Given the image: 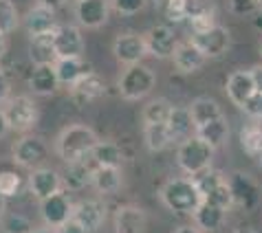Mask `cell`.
I'll list each match as a JSON object with an SVG mask.
<instances>
[{
    "instance_id": "1",
    "label": "cell",
    "mask_w": 262,
    "mask_h": 233,
    "mask_svg": "<svg viewBox=\"0 0 262 233\" xmlns=\"http://www.w3.org/2000/svg\"><path fill=\"white\" fill-rule=\"evenodd\" d=\"M97 134L95 130H91L89 126H82V123H73V126L64 128L60 136L55 141V152L57 156L62 158L64 163H77L82 158L91 156L93 148L97 145Z\"/></svg>"
},
{
    "instance_id": "2",
    "label": "cell",
    "mask_w": 262,
    "mask_h": 233,
    "mask_svg": "<svg viewBox=\"0 0 262 233\" xmlns=\"http://www.w3.org/2000/svg\"><path fill=\"white\" fill-rule=\"evenodd\" d=\"M161 200L163 205L179 216H192L196 207L203 202L199 187L192 180V176H179L170 178L161 187Z\"/></svg>"
},
{
    "instance_id": "3",
    "label": "cell",
    "mask_w": 262,
    "mask_h": 233,
    "mask_svg": "<svg viewBox=\"0 0 262 233\" xmlns=\"http://www.w3.org/2000/svg\"><path fill=\"white\" fill-rule=\"evenodd\" d=\"M214 158V148L209 143H205L201 136H190L183 143H179L177 152V163L187 176H196L203 170H207L212 165Z\"/></svg>"
},
{
    "instance_id": "4",
    "label": "cell",
    "mask_w": 262,
    "mask_h": 233,
    "mask_svg": "<svg viewBox=\"0 0 262 233\" xmlns=\"http://www.w3.org/2000/svg\"><path fill=\"white\" fill-rule=\"evenodd\" d=\"M155 82H157V75L148 66H143V64H130V66L121 71L117 88L123 99L137 101V99L148 97L152 88H155Z\"/></svg>"
},
{
    "instance_id": "5",
    "label": "cell",
    "mask_w": 262,
    "mask_h": 233,
    "mask_svg": "<svg viewBox=\"0 0 262 233\" xmlns=\"http://www.w3.org/2000/svg\"><path fill=\"white\" fill-rule=\"evenodd\" d=\"M3 110V116H5V123H7V130H16V132H27L31 130L35 123H38V116H40V110L35 106V101L31 97H9L0 106Z\"/></svg>"
},
{
    "instance_id": "6",
    "label": "cell",
    "mask_w": 262,
    "mask_h": 233,
    "mask_svg": "<svg viewBox=\"0 0 262 233\" xmlns=\"http://www.w3.org/2000/svg\"><path fill=\"white\" fill-rule=\"evenodd\" d=\"M192 180L196 183V187H199V194H201V198L205 202H212V205H218L223 209L234 207V205H231L227 178H225L221 172L207 167V170H203L201 174L192 176Z\"/></svg>"
},
{
    "instance_id": "7",
    "label": "cell",
    "mask_w": 262,
    "mask_h": 233,
    "mask_svg": "<svg viewBox=\"0 0 262 233\" xmlns=\"http://www.w3.org/2000/svg\"><path fill=\"white\" fill-rule=\"evenodd\" d=\"M190 42L207 57H221L227 53V49L231 46V33L221 25H212L201 31H192Z\"/></svg>"
},
{
    "instance_id": "8",
    "label": "cell",
    "mask_w": 262,
    "mask_h": 233,
    "mask_svg": "<svg viewBox=\"0 0 262 233\" xmlns=\"http://www.w3.org/2000/svg\"><path fill=\"white\" fill-rule=\"evenodd\" d=\"M231 205H236L245 211H253L260 205V187L249 174L245 172H234L227 178Z\"/></svg>"
},
{
    "instance_id": "9",
    "label": "cell",
    "mask_w": 262,
    "mask_h": 233,
    "mask_svg": "<svg viewBox=\"0 0 262 233\" xmlns=\"http://www.w3.org/2000/svg\"><path fill=\"white\" fill-rule=\"evenodd\" d=\"M47 156H49V148L40 136L25 134L13 143V161L20 167H29V170L42 167V163L47 161Z\"/></svg>"
},
{
    "instance_id": "10",
    "label": "cell",
    "mask_w": 262,
    "mask_h": 233,
    "mask_svg": "<svg viewBox=\"0 0 262 233\" xmlns=\"http://www.w3.org/2000/svg\"><path fill=\"white\" fill-rule=\"evenodd\" d=\"M71 214H73V202L64 189L55 192L53 196H49L45 200H40V216L47 227L51 229H60L64 222H69Z\"/></svg>"
},
{
    "instance_id": "11",
    "label": "cell",
    "mask_w": 262,
    "mask_h": 233,
    "mask_svg": "<svg viewBox=\"0 0 262 233\" xmlns=\"http://www.w3.org/2000/svg\"><path fill=\"white\" fill-rule=\"evenodd\" d=\"M145 40V49H148L150 55L159 57V60H167V57L174 55V51L179 46V38H177V31L167 25H159V27H152L148 33L143 35Z\"/></svg>"
},
{
    "instance_id": "12",
    "label": "cell",
    "mask_w": 262,
    "mask_h": 233,
    "mask_svg": "<svg viewBox=\"0 0 262 233\" xmlns=\"http://www.w3.org/2000/svg\"><path fill=\"white\" fill-rule=\"evenodd\" d=\"M113 53H115V57H117V62L130 66V64H139L143 57L148 55V49H145L143 35L121 33L113 42Z\"/></svg>"
},
{
    "instance_id": "13",
    "label": "cell",
    "mask_w": 262,
    "mask_h": 233,
    "mask_svg": "<svg viewBox=\"0 0 262 233\" xmlns=\"http://www.w3.org/2000/svg\"><path fill=\"white\" fill-rule=\"evenodd\" d=\"M104 92H106V84H104V79H101L95 71L84 73V75L79 77L75 84L69 86V95H71V99L75 101L77 106L91 104V101L99 99Z\"/></svg>"
},
{
    "instance_id": "14",
    "label": "cell",
    "mask_w": 262,
    "mask_h": 233,
    "mask_svg": "<svg viewBox=\"0 0 262 233\" xmlns=\"http://www.w3.org/2000/svg\"><path fill=\"white\" fill-rule=\"evenodd\" d=\"M53 46L60 57H82L84 53V38L82 31L73 25H62L53 31Z\"/></svg>"
},
{
    "instance_id": "15",
    "label": "cell",
    "mask_w": 262,
    "mask_h": 233,
    "mask_svg": "<svg viewBox=\"0 0 262 233\" xmlns=\"http://www.w3.org/2000/svg\"><path fill=\"white\" fill-rule=\"evenodd\" d=\"M77 22L86 29H99L108 22L111 3L108 0H77L75 7Z\"/></svg>"
},
{
    "instance_id": "16",
    "label": "cell",
    "mask_w": 262,
    "mask_h": 233,
    "mask_svg": "<svg viewBox=\"0 0 262 233\" xmlns=\"http://www.w3.org/2000/svg\"><path fill=\"white\" fill-rule=\"evenodd\" d=\"M104 218H106V207L99 200H82L77 205H73L71 220L77 222L86 233L97 231L104 224Z\"/></svg>"
},
{
    "instance_id": "17",
    "label": "cell",
    "mask_w": 262,
    "mask_h": 233,
    "mask_svg": "<svg viewBox=\"0 0 262 233\" xmlns=\"http://www.w3.org/2000/svg\"><path fill=\"white\" fill-rule=\"evenodd\" d=\"M62 189V176L51 167H35L29 176V192L38 200H45L49 196Z\"/></svg>"
},
{
    "instance_id": "18",
    "label": "cell",
    "mask_w": 262,
    "mask_h": 233,
    "mask_svg": "<svg viewBox=\"0 0 262 233\" xmlns=\"http://www.w3.org/2000/svg\"><path fill=\"white\" fill-rule=\"evenodd\" d=\"M181 7H183V18L192 22V31H201V29L216 25L214 0H181Z\"/></svg>"
},
{
    "instance_id": "19",
    "label": "cell",
    "mask_w": 262,
    "mask_h": 233,
    "mask_svg": "<svg viewBox=\"0 0 262 233\" xmlns=\"http://www.w3.org/2000/svg\"><path fill=\"white\" fill-rule=\"evenodd\" d=\"M115 233H145V224H148V216L141 207L126 205L115 211Z\"/></svg>"
},
{
    "instance_id": "20",
    "label": "cell",
    "mask_w": 262,
    "mask_h": 233,
    "mask_svg": "<svg viewBox=\"0 0 262 233\" xmlns=\"http://www.w3.org/2000/svg\"><path fill=\"white\" fill-rule=\"evenodd\" d=\"M225 92L231 99V104H236L238 108L245 106V101L256 92V84H253V77L249 71H234L227 77V84H225Z\"/></svg>"
},
{
    "instance_id": "21",
    "label": "cell",
    "mask_w": 262,
    "mask_h": 233,
    "mask_svg": "<svg viewBox=\"0 0 262 233\" xmlns=\"http://www.w3.org/2000/svg\"><path fill=\"white\" fill-rule=\"evenodd\" d=\"M25 29L29 31L31 38H35V35L53 33L57 29L55 9H49V7H42V5L31 7V9L27 11V16H25Z\"/></svg>"
},
{
    "instance_id": "22",
    "label": "cell",
    "mask_w": 262,
    "mask_h": 233,
    "mask_svg": "<svg viewBox=\"0 0 262 233\" xmlns=\"http://www.w3.org/2000/svg\"><path fill=\"white\" fill-rule=\"evenodd\" d=\"M165 126H167V132L172 136V143H183L185 139L194 136L192 132L196 130L192 114H190V108H181V106L179 108L172 106V112L167 116Z\"/></svg>"
},
{
    "instance_id": "23",
    "label": "cell",
    "mask_w": 262,
    "mask_h": 233,
    "mask_svg": "<svg viewBox=\"0 0 262 233\" xmlns=\"http://www.w3.org/2000/svg\"><path fill=\"white\" fill-rule=\"evenodd\" d=\"M91 185L97 189L101 196H113L117 194L123 185V176L119 167H101L95 165L91 172Z\"/></svg>"
},
{
    "instance_id": "24",
    "label": "cell",
    "mask_w": 262,
    "mask_h": 233,
    "mask_svg": "<svg viewBox=\"0 0 262 233\" xmlns=\"http://www.w3.org/2000/svg\"><path fill=\"white\" fill-rule=\"evenodd\" d=\"M225 216H227V209L212 205V202H205L203 200L196 211L192 214V220H194V227L201 229V231H218L225 222Z\"/></svg>"
},
{
    "instance_id": "25",
    "label": "cell",
    "mask_w": 262,
    "mask_h": 233,
    "mask_svg": "<svg viewBox=\"0 0 262 233\" xmlns=\"http://www.w3.org/2000/svg\"><path fill=\"white\" fill-rule=\"evenodd\" d=\"M172 60H174V68H177L179 73H185L187 75V73H196L199 68L205 66L207 57L203 55L201 51L192 44V42H183V44L177 46Z\"/></svg>"
},
{
    "instance_id": "26",
    "label": "cell",
    "mask_w": 262,
    "mask_h": 233,
    "mask_svg": "<svg viewBox=\"0 0 262 233\" xmlns=\"http://www.w3.org/2000/svg\"><path fill=\"white\" fill-rule=\"evenodd\" d=\"M29 57L35 66H49V64L57 62V53L53 46V33L47 35H35L29 44Z\"/></svg>"
},
{
    "instance_id": "27",
    "label": "cell",
    "mask_w": 262,
    "mask_h": 233,
    "mask_svg": "<svg viewBox=\"0 0 262 233\" xmlns=\"http://www.w3.org/2000/svg\"><path fill=\"white\" fill-rule=\"evenodd\" d=\"M29 86L35 95H53L60 88V79L55 75V66L49 64V66H35L31 71V77H29Z\"/></svg>"
},
{
    "instance_id": "28",
    "label": "cell",
    "mask_w": 262,
    "mask_h": 233,
    "mask_svg": "<svg viewBox=\"0 0 262 233\" xmlns=\"http://www.w3.org/2000/svg\"><path fill=\"white\" fill-rule=\"evenodd\" d=\"M53 66H55L57 79H60V86H67V88H69L71 84H75L77 79L84 75V73L91 71L82 62V57H60V60H57Z\"/></svg>"
},
{
    "instance_id": "29",
    "label": "cell",
    "mask_w": 262,
    "mask_h": 233,
    "mask_svg": "<svg viewBox=\"0 0 262 233\" xmlns=\"http://www.w3.org/2000/svg\"><path fill=\"white\" fill-rule=\"evenodd\" d=\"M190 114H192V121L196 128L205 126V123H212L216 119H221L223 116V108L216 104L214 99L209 97H199L194 101V104L190 106Z\"/></svg>"
},
{
    "instance_id": "30",
    "label": "cell",
    "mask_w": 262,
    "mask_h": 233,
    "mask_svg": "<svg viewBox=\"0 0 262 233\" xmlns=\"http://www.w3.org/2000/svg\"><path fill=\"white\" fill-rule=\"evenodd\" d=\"M196 136H201L205 143H209L212 148H221V145L227 141L229 136V123L225 116H221V119H216L212 123H205V126L196 128Z\"/></svg>"
},
{
    "instance_id": "31",
    "label": "cell",
    "mask_w": 262,
    "mask_h": 233,
    "mask_svg": "<svg viewBox=\"0 0 262 233\" xmlns=\"http://www.w3.org/2000/svg\"><path fill=\"white\" fill-rule=\"evenodd\" d=\"M91 161L101 167H121L123 154L121 150L111 141H97V145L91 152Z\"/></svg>"
},
{
    "instance_id": "32",
    "label": "cell",
    "mask_w": 262,
    "mask_h": 233,
    "mask_svg": "<svg viewBox=\"0 0 262 233\" xmlns=\"http://www.w3.org/2000/svg\"><path fill=\"white\" fill-rule=\"evenodd\" d=\"M143 141L150 152H163L167 145H172V136L167 132L165 123H145L143 126Z\"/></svg>"
},
{
    "instance_id": "33",
    "label": "cell",
    "mask_w": 262,
    "mask_h": 233,
    "mask_svg": "<svg viewBox=\"0 0 262 233\" xmlns=\"http://www.w3.org/2000/svg\"><path fill=\"white\" fill-rule=\"evenodd\" d=\"M240 145L249 156H262V126L249 123L240 130Z\"/></svg>"
},
{
    "instance_id": "34",
    "label": "cell",
    "mask_w": 262,
    "mask_h": 233,
    "mask_svg": "<svg viewBox=\"0 0 262 233\" xmlns=\"http://www.w3.org/2000/svg\"><path fill=\"white\" fill-rule=\"evenodd\" d=\"M172 112V104L165 99H155L143 108V123H165Z\"/></svg>"
},
{
    "instance_id": "35",
    "label": "cell",
    "mask_w": 262,
    "mask_h": 233,
    "mask_svg": "<svg viewBox=\"0 0 262 233\" xmlns=\"http://www.w3.org/2000/svg\"><path fill=\"white\" fill-rule=\"evenodd\" d=\"M18 27V9L11 0H0V33L9 35Z\"/></svg>"
},
{
    "instance_id": "36",
    "label": "cell",
    "mask_w": 262,
    "mask_h": 233,
    "mask_svg": "<svg viewBox=\"0 0 262 233\" xmlns=\"http://www.w3.org/2000/svg\"><path fill=\"white\" fill-rule=\"evenodd\" d=\"M23 192V176L18 172H0V196L5 198H11V196H18Z\"/></svg>"
},
{
    "instance_id": "37",
    "label": "cell",
    "mask_w": 262,
    "mask_h": 233,
    "mask_svg": "<svg viewBox=\"0 0 262 233\" xmlns=\"http://www.w3.org/2000/svg\"><path fill=\"white\" fill-rule=\"evenodd\" d=\"M148 0H111L113 9L119 13V16H135L139 13Z\"/></svg>"
},
{
    "instance_id": "38",
    "label": "cell",
    "mask_w": 262,
    "mask_h": 233,
    "mask_svg": "<svg viewBox=\"0 0 262 233\" xmlns=\"http://www.w3.org/2000/svg\"><path fill=\"white\" fill-rule=\"evenodd\" d=\"M3 231L5 233H31V222L27 220L25 216H9L7 220L3 222Z\"/></svg>"
},
{
    "instance_id": "39",
    "label": "cell",
    "mask_w": 262,
    "mask_h": 233,
    "mask_svg": "<svg viewBox=\"0 0 262 233\" xmlns=\"http://www.w3.org/2000/svg\"><path fill=\"white\" fill-rule=\"evenodd\" d=\"M243 110H245V114H249L251 119H262V92L260 90H256L245 101Z\"/></svg>"
},
{
    "instance_id": "40",
    "label": "cell",
    "mask_w": 262,
    "mask_h": 233,
    "mask_svg": "<svg viewBox=\"0 0 262 233\" xmlns=\"http://www.w3.org/2000/svg\"><path fill=\"white\" fill-rule=\"evenodd\" d=\"M258 3L260 0H229V9L236 16H249V13L258 11Z\"/></svg>"
},
{
    "instance_id": "41",
    "label": "cell",
    "mask_w": 262,
    "mask_h": 233,
    "mask_svg": "<svg viewBox=\"0 0 262 233\" xmlns=\"http://www.w3.org/2000/svg\"><path fill=\"white\" fill-rule=\"evenodd\" d=\"M163 5H165V18L170 20V22L177 25V22H181V20H185L181 0H163Z\"/></svg>"
},
{
    "instance_id": "42",
    "label": "cell",
    "mask_w": 262,
    "mask_h": 233,
    "mask_svg": "<svg viewBox=\"0 0 262 233\" xmlns=\"http://www.w3.org/2000/svg\"><path fill=\"white\" fill-rule=\"evenodd\" d=\"M9 92H11V86H9V79H7L5 71L0 68V106L9 99Z\"/></svg>"
},
{
    "instance_id": "43",
    "label": "cell",
    "mask_w": 262,
    "mask_h": 233,
    "mask_svg": "<svg viewBox=\"0 0 262 233\" xmlns=\"http://www.w3.org/2000/svg\"><path fill=\"white\" fill-rule=\"evenodd\" d=\"M55 233H86L82 227H79L77 222H73V220H69V222H64L60 229H55Z\"/></svg>"
},
{
    "instance_id": "44",
    "label": "cell",
    "mask_w": 262,
    "mask_h": 233,
    "mask_svg": "<svg viewBox=\"0 0 262 233\" xmlns=\"http://www.w3.org/2000/svg\"><path fill=\"white\" fill-rule=\"evenodd\" d=\"M249 73L253 77V84H256V90L262 92V64H260V66H256V68H251Z\"/></svg>"
},
{
    "instance_id": "45",
    "label": "cell",
    "mask_w": 262,
    "mask_h": 233,
    "mask_svg": "<svg viewBox=\"0 0 262 233\" xmlns=\"http://www.w3.org/2000/svg\"><path fill=\"white\" fill-rule=\"evenodd\" d=\"M67 3V0H35V5H42V7H49V9H60V7Z\"/></svg>"
},
{
    "instance_id": "46",
    "label": "cell",
    "mask_w": 262,
    "mask_h": 233,
    "mask_svg": "<svg viewBox=\"0 0 262 233\" xmlns=\"http://www.w3.org/2000/svg\"><path fill=\"white\" fill-rule=\"evenodd\" d=\"M174 233H203V231H201V229H196L194 224H185V227H179Z\"/></svg>"
},
{
    "instance_id": "47",
    "label": "cell",
    "mask_w": 262,
    "mask_h": 233,
    "mask_svg": "<svg viewBox=\"0 0 262 233\" xmlns=\"http://www.w3.org/2000/svg\"><path fill=\"white\" fill-rule=\"evenodd\" d=\"M253 27H256V29H260V31H262V9H258V11H253Z\"/></svg>"
},
{
    "instance_id": "48",
    "label": "cell",
    "mask_w": 262,
    "mask_h": 233,
    "mask_svg": "<svg viewBox=\"0 0 262 233\" xmlns=\"http://www.w3.org/2000/svg\"><path fill=\"white\" fill-rule=\"evenodd\" d=\"M5 132H7V123H5L3 110H0V139H3V136H5Z\"/></svg>"
},
{
    "instance_id": "49",
    "label": "cell",
    "mask_w": 262,
    "mask_h": 233,
    "mask_svg": "<svg viewBox=\"0 0 262 233\" xmlns=\"http://www.w3.org/2000/svg\"><path fill=\"white\" fill-rule=\"evenodd\" d=\"M5 49H7V40H5V35L0 33V60H3V55H5Z\"/></svg>"
},
{
    "instance_id": "50",
    "label": "cell",
    "mask_w": 262,
    "mask_h": 233,
    "mask_svg": "<svg viewBox=\"0 0 262 233\" xmlns=\"http://www.w3.org/2000/svg\"><path fill=\"white\" fill-rule=\"evenodd\" d=\"M31 233H55V229H51V227L45 224V227H40V229H33Z\"/></svg>"
},
{
    "instance_id": "51",
    "label": "cell",
    "mask_w": 262,
    "mask_h": 233,
    "mask_svg": "<svg viewBox=\"0 0 262 233\" xmlns=\"http://www.w3.org/2000/svg\"><path fill=\"white\" fill-rule=\"evenodd\" d=\"M5 196H0V218H3V214H5Z\"/></svg>"
},
{
    "instance_id": "52",
    "label": "cell",
    "mask_w": 262,
    "mask_h": 233,
    "mask_svg": "<svg viewBox=\"0 0 262 233\" xmlns=\"http://www.w3.org/2000/svg\"><path fill=\"white\" fill-rule=\"evenodd\" d=\"M234 233H256V231H251V229H236Z\"/></svg>"
},
{
    "instance_id": "53",
    "label": "cell",
    "mask_w": 262,
    "mask_h": 233,
    "mask_svg": "<svg viewBox=\"0 0 262 233\" xmlns=\"http://www.w3.org/2000/svg\"><path fill=\"white\" fill-rule=\"evenodd\" d=\"M260 57H262V44H260Z\"/></svg>"
},
{
    "instance_id": "54",
    "label": "cell",
    "mask_w": 262,
    "mask_h": 233,
    "mask_svg": "<svg viewBox=\"0 0 262 233\" xmlns=\"http://www.w3.org/2000/svg\"><path fill=\"white\" fill-rule=\"evenodd\" d=\"M157 3H163V0H157Z\"/></svg>"
},
{
    "instance_id": "55",
    "label": "cell",
    "mask_w": 262,
    "mask_h": 233,
    "mask_svg": "<svg viewBox=\"0 0 262 233\" xmlns=\"http://www.w3.org/2000/svg\"><path fill=\"white\" fill-rule=\"evenodd\" d=\"M260 161H262V156H260Z\"/></svg>"
},
{
    "instance_id": "56",
    "label": "cell",
    "mask_w": 262,
    "mask_h": 233,
    "mask_svg": "<svg viewBox=\"0 0 262 233\" xmlns=\"http://www.w3.org/2000/svg\"><path fill=\"white\" fill-rule=\"evenodd\" d=\"M260 233H262V231H260Z\"/></svg>"
}]
</instances>
